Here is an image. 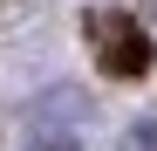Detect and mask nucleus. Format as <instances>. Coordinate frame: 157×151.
<instances>
[{"label":"nucleus","instance_id":"f257e3e1","mask_svg":"<svg viewBox=\"0 0 157 151\" xmlns=\"http://www.w3.org/2000/svg\"><path fill=\"white\" fill-rule=\"evenodd\" d=\"M89 35H96L102 69H109V76H144V69H150L144 21H130V14H89Z\"/></svg>","mask_w":157,"mask_h":151},{"label":"nucleus","instance_id":"f03ea898","mask_svg":"<svg viewBox=\"0 0 157 151\" xmlns=\"http://www.w3.org/2000/svg\"><path fill=\"white\" fill-rule=\"evenodd\" d=\"M21 151H82V131H75V124H55V117H34Z\"/></svg>","mask_w":157,"mask_h":151},{"label":"nucleus","instance_id":"7ed1b4c3","mask_svg":"<svg viewBox=\"0 0 157 151\" xmlns=\"http://www.w3.org/2000/svg\"><path fill=\"white\" fill-rule=\"evenodd\" d=\"M123 151H157V117H137L123 131Z\"/></svg>","mask_w":157,"mask_h":151}]
</instances>
